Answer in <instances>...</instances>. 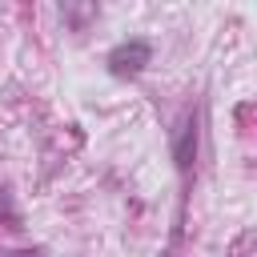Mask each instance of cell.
Segmentation results:
<instances>
[{
  "label": "cell",
  "mask_w": 257,
  "mask_h": 257,
  "mask_svg": "<svg viewBox=\"0 0 257 257\" xmlns=\"http://www.w3.org/2000/svg\"><path fill=\"white\" fill-rule=\"evenodd\" d=\"M8 257H40L36 249H20V253H8Z\"/></svg>",
  "instance_id": "7a4b0ae2"
},
{
  "label": "cell",
  "mask_w": 257,
  "mask_h": 257,
  "mask_svg": "<svg viewBox=\"0 0 257 257\" xmlns=\"http://www.w3.org/2000/svg\"><path fill=\"white\" fill-rule=\"evenodd\" d=\"M153 56V44L149 40H124L108 52V72L112 76H137Z\"/></svg>",
  "instance_id": "6da1fadb"
}]
</instances>
